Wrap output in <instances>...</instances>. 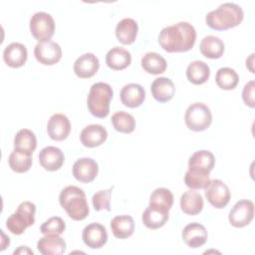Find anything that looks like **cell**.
Returning <instances> with one entry per match:
<instances>
[{
  "mask_svg": "<svg viewBox=\"0 0 255 255\" xmlns=\"http://www.w3.org/2000/svg\"><path fill=\"white\" fill-rule=\"evenodd\" d=\"M37 249L43 255H62L66 251V241L60 235H45L38 240Z\"/></svg>",
  "mask_w": 255,
  "mask_h": 255,
  "instance_id": "21",
  "label": "cell"
},
{
  "mask_svg": "<svg viewBox=\"0 0 255 255\" xmlns=\"http://www.w3.org/2000/svg\"><path fill=\"white\" fill-rule=\"evenodd\" d=\"M71 131V123L64 114H54L48 121L47 132L54 140H64Z\"/></svg>",
  "mask_w": 255,
  "mask_h": 255,
  "instance_id": "13",
  "label": "cell"
},
{
  "mask_svg": "<svg viewBox=\"0 0 255 255\" xmlns=\"http://www.w3.org/2000/svg\"><path fill=\"white\" fill-rule=\"evenodd\" d=\"M120 98L126 107L137 108L145 99V91L140 85L130 83L122 88Z\"/></svg>",
  "mask_w": 255,
  "mask_h": 255,
  "instance_id": "20",
  "label": "cell"
},
{
  "mask_svg": "<svg viewBox=\"0 0 255 255\" xmlns=\"http://www.w3.org/2000/svg\"><path fill=\"white\" fill-rule=\"evenodd\" d=\"M254 81H249L243 88L242 91V99L246 106L250 108L255 107V100H254Z\"/></svg>",
  "mask_w": 255,
  "mask_h": 255,
  "instance_id": "39",
  "label": "cell"
},
{
  "mask_svg": "<svg viewBox=\"0 0 255 255\" xmlns=\"http://www.w3.org/2000/svg\"><path fill=\"white\" fill-rule=\"evenodd\" d=\"M210 76V68L203 61H192L186 68V78L193 85H201L207 82Z\"/></svg>",
  "mask_w": 255,
  "mask_h": 255,
  "instance_id": "28",
  "label": "cell"
},
{
  "mask_svg": "<svg viewBox=\"0 0 255 255\" xmlns=\"http://www.w3.org/2000/svg\"><path fill=\"white\" fill-rule=\"evenodd\" d=\"M112 124L116 130L124 133H130L134 130L135 120L134 118L126 112H117L112 116Z\"/></svg>",
  "mask_w": 255,
  "mask_h": 255,
  "instance_id": "36",
  "label": "cell"
},
{
  "mask_svg": "<svg viewBox=\"0 0 255 255\" xmlns=\"http://www.w3.org/2000/svg\"><path fill=\"white\" fill-rule=\"evenodd\" d=\"M138 31L137 23L131 18L121 20L116 26V37L124 45L132 44L135 41Z\"/></svg>",
  "mask_w": 255,
  "mask_h": 255,
  "instance_id": "23",
  "label": "cell"
},
{
  "mask_svg": "<svg viewBox=\"0 0 255 255\" xmlns=\"http://www.w3.org/2000/svg\"><path fill=\"white\" fill-rule=\"evenodd\" d=\"M59 202L70 218L76 221L84 220L90 212L84 190L75 185H68L62 189Z\"/></svg>",
  "mask_w": 255,
  "mask_h": 255,
  "instance_id": "3",
  "label": "cell"
},
{
  "mask_svg": "<svg viewBox=\"0 0 255 255\" xmlns=\"http://www.w3.org/2000/svg\"><path fill=\"white\" fill-rule=\"evenodd\" d=\"M74 177L83 183L92 182L98 175L99 165L91 157H82L75 161L73 164Z\"/></svg>",
  "mask_w": 255,
  "mask_h": 255,
  "instance_id": "11",
  "label": "cell"
},
{
  "mask_svg": "<svg viewBox=\"0 0 255 255\" xmlns=\"http://www.w3.org/2000/svg\"><path fill=\"white\" fill-rule=\"evenodd\" d=\"M209 171L188 167L184 175V183L190 189H204L209 182Z\"/></svg>",
  "mask_w": 255,
  "mask_h": 255,
  "instance_id": "31",
  "label": "cell"
},
{
  "mask_svg": "<svg viewBox=\"0 0 255 255\" xmlns=\"http://www.w3.org/2000/svg\"><path fill=\"white\" fill-rule=\"evenodd\" d=\"M34 56L39 63L52 66L61 60L62 49L58 43L53 41L39 42L34 48Z\"/></svg>",
  "mask_w": 255,
  "mask_h": 255,
  "instance_id": "10",
  "label": "cell"
},
{
  "mask_svg": "<svg viewBox=\"0 0 255 255\" xmlns=\"http://www.w3.org/2000/svg\"><path fill=\"white\" fill-rule=\"evenodd\" d=\"M184 243L191 248H198L204 245L207 241V230L206 228L197 222L187 224L181 233Z\"/></svg>",
  "mask_w": 255,
  "mask_h": 255,
  "instance_id": "15",
  "label": "cell"
},
{
  "mask_svg": "<svg viewBox=\"0 0 255 255\" xmlns=\"http://www.w3.org/2000/svg\"><path fill=\"white\" fill-rule=\"evenodd\" d=\"M113 96L114 91L109 84L104 82L93 84L87 98L89 112L99 119L108 117L110 113V102Z\"/></svg>",
  "mask_w": 255,
  "mask_h": 255,
  "instance_id": "4",
  "label": "cell"
},
{
  "mask_svg": "<svg viewBox=\"0 0 255 255\" xmlns=\"http://www.w3.org/2000/svg\"><path fill=\"white\" fill-rule=\"evenodd\" d=\"M184 122L186 127L193 131L205 130L212 123L211 111L203 103H193L185 112Z\"/></svg>",
  "mask_w": 255,
  "mask_h": 255,
  "instance_id": "6",
  "label": "cell"
},
{
  "mask_svg": "<svg viewBox=\"0 0 255 255\" xmlns=\"http://www.w3.org/2000/svg\"><path fill=\"white\" fill-rule=\"evenodd\" d=\"M66 229L64 220L59 216L50 217L40 227V231L44 235H61Z\"/></svg>",
  "mask_w": 255,
  "mask_h": 255,
  "instance_id": "37",
  "label": "cell"
},
{
  "mask_svg": "<svg viewBox=\"0 0 255 255\" xmlns=\"http://www.w3.org/2000/svg\"><path fill=\"white\" fill-rule=\"evenodd\" d=\"M253 63H254V53H252V54L250 55V57L246 60V67H248V69L250 70L251 73H254V69H253V67H252Z\"/></svg>",
  "mask_w": 255,
  "mask_h": 255,
  "instance_id": "41",
  "label": "cell"
},
{
  "mask_svg": "<svg viewBox=\"0 0 255 255\" xmlns=\"http://www.w3.org/2000/svg\"><path fill=\"white\" fill-rule=\"evenodd\" d=\"M108 137V131L102 125H89L80 133V139L86 147H96L103 144Z\"/></svg>",
  "mask_w": 255,
  "mask_h": 255,
  "instance_id": "17",
  "label": "cell"
},
{
  "mask_svg": "<svg viewBox=\"0 0 255 255\" xmlns=\"http://www.w3.org/2000/svg\"><path fill=\"white\" fill-rule=\"evenodd\" d=\"M27 58V48L18 42H13L7 45L3 51V60L11 68H20L24 66Z\"/></svg>",
  "mask_w": 255,
  "mask_h": 255,
  "instance_id": "18",
  "label": "cell"
},
{
  "mask_svg": "<svg viewBox=\"0 0 255 255\" xmlns=\"http://www.w3.org/2000/svg\"><path fill=\"white\" fill-rule=\"evenodd\" d=\"M111 229L116 238L126 239L134 231V221L130 215H118L111 220Z\"/></svg>",
  "mask_w": 255,
  "mask_h": 255,
  "instance_id": "26",
  "label": "cell"
},
{
  "mask_svg": "<svg viewBox=\"0 0 255 255\" xmlns=\"http://www.w3.org/2000/svg\"><path fill=\"white\" fill-rule=\"evenodd\" d=\"M196 40V31L188 22H178L164 27L158 35L160 47L168 53L187 52L193 48Z\"/></svg>",
  "mask_w": 255,
  "mask_h": 255,
  "instance_id": "1",
  "label": "cell"
},
{
  "mask_svg": "<svg viewBox=\"0 0 255 255\" xmlns=\"http://www.w3.org/2000/svg\"><path fill=\"white\" fill-rule=\"evenodd\" d=\"M82 238L88 247L99 249L107 243L108 233L104 225L98 222H93L84 228Z\"/></svg>",
  "mask_w": 255,
  "mask_h": 255,
  "instance_id": "12",
  "label": "cell"
},
{
  "mask_svg": "<svg viewBox=\"0 0 255 255\" xmlns=\"http://www.w3.org/2000/svg\"><path fill=\"white\" fill-rule=\"evenodd\" d=\"M32 254L33 255V251L30 250L27 246H20L17 250L14 251V254Z\"/></svg>",
  "mask_w": 255,
  "mask_h": 255,
  "instance_id": "40",
  "label": "cell"
},
{
  "mask_svg": "<svg viewBox=\"0 0 255 255\" xmlns=\"http://www.w3.org/2000/svg\"><path fill=\"white\" fill-rule=\"evenodd\" d=\"M201 54L209 59H219L224 53V43L223 41L213 35L205 36L199 45Z\"/></svg>",
  "mask_w": 255,
  "mask_h": 255,
  "instance_id": "27",
  "label": "cell"
},
{
  "mask_svg": "<svg viewBox=\"0 0 255 255\" xmlns=\"http://www.w3.org/2000/svg\"><path fill=\"white\" fill-rule=\"evenodd\" d=\"M243 17L244 13L239 5L227 2L208 12L205 16V22L211 29L223 31L238 26L242 22Z\"/></svg>",
  "mask_w": 255,
  "mask_h": 255,
  "instance_id": "2",
  "label": "cell"
},
{
  "mask_svg": "<svg viewBox=\"0 0 255 255\" xmlns=\"http://www.w3.org/2000/svg\"><path fill=\"white\" fill-rule=\"evenodd\" d=\"M152 97L159 103L170 101L175 95V86L173 82L166 77H159L153 80L150 86Z\"/></svg>",
  "mask_w": 255,
  "mask_h": 255,
  "instance_id": "19",
  "label": "cell"
},
{
  "mask_svg": "<svg viewBox=\"0 0 255 255\" xmlns=\"http://www.w3.org/2000/svg\"><path fill=\"white\" fill-rule=\"evenodd\" d=\"M216 85L222 90H233L239 83V76L234 69L229 67L220 68L215 75Z\"/></svg>",
  "mask_w": 255,
  "mask_h": 255,
  "instance_id": "32",
  "label": "cell"
},
{
  "mask_svg": "<svg viewBox=\"0 0 255 255\" xmlns=\"http://www.w3.org/2000/svg\"><path fill=\"white\" fill-rule=\"evenodd\" d=\"M65 161L63 151L56 146H46L39 152V162L43 168L48 171H56L60 169Z\"/></svg>",
  "mask_w": 255,
  "mask_h": 255,
  "instance_id": "14",
  "label": "cell"
},
{
  "mask_svg": "<svg viewBox=\"0 0 255 255\" xmlns=\"http://www.w3.org/2000/svg\"><path fill=\"white\" fill-rule=\"evenodd\" d=\"M30 31L39 42L50 41L55 32V21L49 13L36 12L30 19Z\"/></svg>",
  "mask_w": 255,
  "mask_h": 255,
  "instance_id": "7",
  "label": "cell"
},
{
  "mask_svg": "<svg viewBox=\"0 0 255 255\" xmlns=\"http://www.w3.org/2000/svg\"><path fill=\"white\" fill-rule=\"evenodd\" d=\"M215 164L214 154L209 150H197L188 159V167L200 168L203 170L211 171Z\"/></svg>",
  "mask_w": 255,
  "mask_h": 255,
  "instance_id": "33",
  "label": "cell"
},
{
  "mask_svg": "<svg viewBox=\"0 0 255 255\" xmlns=\"http://www.w3.org/2000/svg\"><path fill=\"white\" fill-rule=\"evenodd\" d=\"M37 147L35 133L29 128H21L14 136V149L32 154Z\"/></svg>",
  "mask_w": 255,
  "mask_h": 255,
  "instance_id": "29",
  "label": "cell"
},
{
  "mask_svg": "<svg viewBox=\"0 0 255 255\" xmlns=\"http://www.w3.org/2000/svg\"><path fill=\"white\" fill-rule=\"evenodd\" d=\"M204 189L205 197L213 207L221 209L228 204L231 193L226 183H224L221 179L209 180L207 186Z\"/></svg>",
  "mask_w": 255,
  "mask_h": 255,
  "instance_id": "8",
  "label": "cell"
},
{
  "mask_svg": "<svg viewBox=\"0 0 255 255\" xmlns=\"http://www.w3.org/2000/svg\"><path fill=\"white\" fill-rule=\"evenodd\" d=\"M168 212V210L148 205L141 215L142 223L149 229L160 228L167 222L169 217Z\"/></svg>",
  "mask_w": 255,
  "mask_h": 255,
  "instance_id": "25",
  "label": "cell"
},
{
  "mask_svg": "<svg viewBox=\"0 0 255 255\" xmlns=\"http://www.w3.org/2000/svg\"><path fill=\"white\" fill-rule=\"evenodd\" d=\"M36 205L30 201H23L19 204L16 211L6 220L7 229L15 235H21L35 222Z\"/></svg>",
  "mask_w": 255,
  "mask_h": 255,
  "instance_id": "5",
  "label": "cell"
},
{
  "mask_svg": "<svg viewBox=\"0 0 255 255\" xmlns=\"http://www.w3.org/2000/svg\"><path fill=\"white\" fill-rule=\"evenodd\" d=\"M179 204L185 214L197 215L203 208V197L194 189H189L180 196Z\"/></svg>",
  "mask_w": 255,
  "mask_h": 255,
  "instance_id": "24",
  "label": "cell"
},
{
  "mask_svg": "<svg viewBox=\"0 0 255 255\" xmlns=\"http://www.w3.org/2000/svg\"><path fill=\"white\" fill-rule=\"evenodd\" d=\"M8 163L13 171L18 173L26 172L32 165V154L14 149L8 157Z\"/></svg>",
  "mask_w": 255,
  "mask_h": 255,
  "instance_id": "34",
  "label": "cell"
},
{
  "mask_svg": "<svg viewBox=\"0 0 255 255\" xmlns=\"http://www.w3.org/2000/svg\"><path fill=\"white\" fill-rule=\"evenodd\" d=\"M172 203H173L172 192L165 187H159L154 189L151 192L148 205L159 207L161 209L169 211V209L172 206Z\"/></svg>",
  "mask_w": 255,
  "mask_h": 255,
  "instance_id": "35",
  "label": "cell"
},
{
  "mask_svg": "<svg viewBox=\"0 0 255 255\" xmlns=\"http://www.w3.org/2000/svg\"><path fill=\"white\" fill-rule=\"evenodd\" d=\"M254 217V203L248 199L237 201L231 208L228 220L236 228L244 227L251 223Z\"/></svg>",
  "mask_w": 255,
  "mask_h": 255,
  "instance_id": "9",
  "label": "cell"
},
{
  "mask_svg": "<svg viewBox=\"0 0 255 255\" xmlns=\"http://www.w3.org/2000/svg\"><path fill=\"white\" fill-rule=\"evenodd\" d=\"M100 68V62L93 53H86L80 56L74 63V72L81 79L93 77Z\"/></svg>",
  "mask_w": 255,
  "mask_h": 255,
  "instance_id": "16",
  "label": "cell"
},
{
  "mask_svg": "<svg viewBox=\"0 0 255 255\" xmlns=\"http://www.w3.org/2000/svg\"><path fill=\"white\" fill-rule=\"evenodd\" d=\"M142 69L151 75H158L165 72L167 63L165 59L155 52H148L142 56L140 61Z\"/></svg>",
  "mask_w": 255,
  "mask_h": 255,
  "instance_id": "30",
  "label": "cell"
},
{
  "mask_svg": "<svg viewBox=\"0 0 255 255\" xmlns=\"http://www.w3.org/2000/svg\"><path fill=\"white\" fill-rule=\"evenodd\" d=\"M113 187H110L109 189L105 190H99L96 192L92 197V203L94 206V209L96 211L100 210H111V194H112Z\"/></svg>",
  "mask_w": 255,
  "mask_h": 255,
  "instance_id": "38",
  "label": "cell"
},
{
  "mask_svg": "<svg viewBox=\"0 0 255 255\" xmlns=\"http://www.w3.org/2000/svg\"><path fill=\"white\" fill-rule=\"evenodd\" d=\"M106 63L109 68L115 71H121L128 67L131 63L130 53L119 46L109 50L106 55Z\"/></svg>",
  "mask_w": 255,
  "mask_h": 255,
  "instance_id": "22",
  "label": "cell"
}]
</instances>
